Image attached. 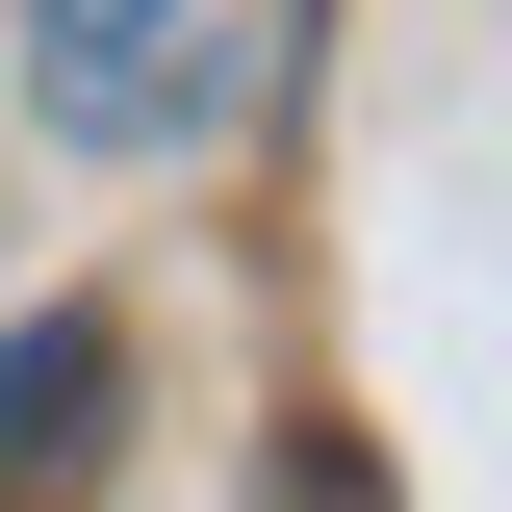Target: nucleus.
I'll list each match as a JSON object with an SVG mask.
<instances>
[{
    "label": "nucleus",
    "instance_id": "f03ea898",
    "mask_svg": "<svg viewBox=\"0 0 512 512\" xmlns=\"http://www.w3.org/2000/svg\"><path fill=\"white\" fill-rule=\"evenodd\" d=\"M77 461H103V308H26L0 333V512L77 487Z\"/></svg>",
    "mask_w": 512,
    "mask_h": 512
},
{
    "label": "nucleus",
    "instance_id": "f257e3e1",
    "mask_svg": "<svg viewBox=\"0 0 512 512\" xmlns=\"http://www.w3.org/2000/svg\"><path fill=\"white\" fill-rule=\"evenodd\" d=\"M26 103H52L77 154H154V128L205 103V0H26Z\"/></svg>",
    "mask_w": 512,
    "mask_h": 512
},
{
    "label": "nucleus",
    "instance_id": "7ed1b4c3",
    "mask_svg": "<svg viewBox=\"0 0 512 512\" xmlns=\"http://www.w3.org/2000/svg\"><path fill=\"white\" fill-rule=\"evenodd\" d=\"M282 512H384V487H359V461H282Z\"/></svg>",
    "mask_w": 512,
    "mask_h": 512
}]
</instances>
